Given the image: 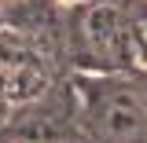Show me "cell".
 <instances>
[]
</instances>
